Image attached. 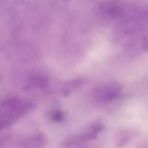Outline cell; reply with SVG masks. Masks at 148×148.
Masks as SVG:
<instances>
[{"mask_svg":"<svg viewBox=\"0 0 148 148\" xmlns=\"http://www.w3.org/2000/svg\"><path fill=\"white\" fill-rule=\"evenodd\" d=\"M35 103L28 99L20 97H9L2 100L0 104V128L6 129L33 110Z\"/></svg>","mask_w":148,"mask_h":148,"instance_id":"6da1fadb","label":"cell"},{"mask_svg":"<svg viewBox=\"0 0 148 148\" xmlns=\"http://www.w3.org/2000/svg\"><path fill=\"white\" fill-rule=\"evenodd\" d=\"M48 143L46 136L35 132L26 135L6 133L0 139V148H45Z\"/></svg>","mask_w":148,"mask_h":148,"instance_id":"7a4b0ae2","label":"cell"},{"mask_svg":"<svg viewBox=\"0 0 148 148\" xmlns=\"http://www.w3.org/2000/svg\"><path fill=\"white\" fill-rule=\"evenodd\" d=\"M105 127L102 121L95 120L84 131L64 139L62 146L63 148H86L87 144L95 140L102 132Z\"/></svg>","mask_w":148,"mask_h":148,"instance_id":"3957f363","label":"cell"},{"mask_svg":"<svg viewBox=\"0 0 148 148\" xmlns=\"http://www.w3.org/2000/svg\"><path fill=\"white\" fill-rule=\"evenodd\" d=\"M121 92V87L116 82H107L95 87L91 92L92 100L98 105H106L116 101Z\"/></svg>","mask_w":148,"mask_h":148,"instance_id":"277c9868","label":"cell"},{"mask_svg":"<svg viewBox=\"0 0 148 148\" xmlns=\"http://www.w3.org/2000/svg\"><path fill=\"white\" fill-rule=\"evenodd\" d=\"M49 86L48 77L41 73L33 74L28 77L23 83V88L29 92H43Z\"/></svg>","mask_w":148,"mask_h":148,"instance_id":"5b68a950","label":"cell"},{"mask_svg":"<svg viewBox=\"0 0 148 148\" xmlns=\"http://www.w3.org/2000/svg\"><path fill=\"white\" fill-rule=\"evenodd\" d=\"M100 14L107 19H113L119 16L121 10L119 6L112 1H105L101 2L98 8Z\"/></svg>","mask_w":148,"mask_h":148,"instance_id":"8992f818","label":"cell"},{"mask_svg":"<svg viewBox=\"0 0 148 148\" xmlns=\"http://www.w3.org/2000/svg\"><path fill=\"white\" fill-rule=\"evenodd\" d=\"M84 80L82 77H77L66 81L64 82L60 88L61 94L63 97H68L83 85Z\"/></svg>","mask_w":148,"mask_h":148,"instance_id":"52a82bcc","label":"cell"},{"mask_svg":"<svg viewBox=\"0 0 148 148\" xmlns=\"http://www.w3.org/2000/svg\"><path fill=\"white\" fill-rule=\"evenodd\" d=\"M49 120L56 124L63 123L66 119V115L64 112L60 108H53L51 109L47 114Z\"/></svg>","mask_w":148,"mask_h":148,"instance_id":"ba28073f","label":"cell"},{"mask_svg":"<svg viewBox=\"0 0 148 148\" xmlns=\"http://www.w3.org/2000/svg\"><path fill=\"white\" fill-rule=\"evenodd\" d=\"M59 1H62V2H68V1H70L71 0H59Z\"/></svg>","mask_w":148,"mask_h":148,"instance_id":"9c48e42d","label":"cell"}]
</instances>
